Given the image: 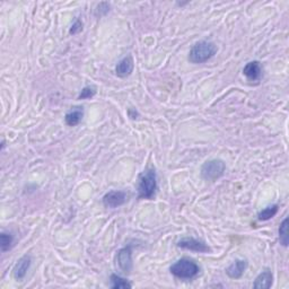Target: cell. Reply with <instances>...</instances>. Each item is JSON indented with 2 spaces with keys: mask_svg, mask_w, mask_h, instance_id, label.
I'll list each match as a JSON object with an SVG mask.
<instances>
[{
  "mask_svg": "<svg viewBox=\"0 0 289 289\" xmlns=\"http://www.w3.org/2000/svg\"><path fill=\"white\" fill-rule=\"evenodd\" d=\"M126 202L127 194L125 191L112 190L108 192V194H105V196L103 197V205L106 208H111V209H114V208L125 205Z\"/></svg>",
  "mask_w": 289,
  "mask_h": 289,
  "instance_id": "52a82bcc",
  "label": "cell"
},
{
  "mask_svg": "<svg viewBox=\"0 0 289 289\" xmlns=\"http://www.w3.org/2000/svg\"><path fill=\"white\" fill-rule=\"evenodd\" d=\"M84 117L83 106H75L70 111H68L65 115V122L69 127H76L82 122Z\"/></svg>",
  "mask_w": 289,
  "mask_h": 289,
  "instance_id": "7c38bea8",
  "label": "cell"
},
{
  "mask_svg": "<svg viewBox=\"0 0 289 289\" xmlns=\"http://www.w3.org/2000/svg\"><path fill=\"white\" fill-rule=\"evenodd\" d=\"M226 171V164L223 159L215 158L207 160L201 166V176L207 182H215L221 179Z\"/></svg>",
  "mask_w": 289,
  "mask_h": 289,
  "instance_id": "277c9868",
  "label": "cell"
},
{
  "mask_svg": "<svg viewBox=\"0 0 289 289\" xmlns=\"http://www.w3.org/2000/svg\"><path fill=\"white\" fill-rule=\"evenodd\" d=\"M178 248L192 251V252L197 253H208L210 252V248L208 246L203 240L198 239L195 237H183L181 238L178 243Z\"/></svg>",
  "mask_w": 289,
  "mask_h": 289,
  "instance_id": "5b68a950",
  "label": "cell"
},
{
  "mask_svg": "<svg viewBox=\"0 0 289 289\" xmlns=\"http://www.w3.org/2000/svg\"><path fill=\"white\" fill-rule=\"evenodd\" d=\"M116 262L119 266V269L123 274L129 275L132 271L133 262H132V250L131 246H126L121 249L116 254Z\"/></svg>",
  "mask_w": 289,
  "mask_h": 289,
  "instance_id": "8992f818",
  "label": "cell"
},
{
  "mask_svg": "<svg viewBox=\"0 0 289 289\" xmlns=\"http://www.w3.org/2000/svg\"><path fill=\"white\" fill-rule=\"evenodd\" d=\"M14 245V236L10 233L3 232L0 235V246H2V252H7Z\"/></svg>",
  "mask_w": 289,
  "mask_h": 289,
  "instance_id": "2e32d148",
  "label": "cell"
},
{
  "mask_svg": "<svg viewBox=\"0 0 289 289\" xmlns=\"http://www.w3.org/2000/svg\"><path fill=\"white\" fill-rule=\"evenodd\" d=\"M279 210V206L278 205H271L266 207L263 210H261L258 213V221L259 222H267L270 221L271 218H274Z\"/></svg>",
  "mask_w": 289,
  "mask_h": 289,
  "instance_id": "9a60e30c",
  "label": "cell"
},
{
  "mask_svg": "<svg viewBox=\"0 0 289 289\" xmlns=\"http://www.w3.org/2000/svg\"><path fill=\"white\" fill-rule=\"evenodd\" d=\"M32 264V259L30 255H24L20 258L17 263L15 264L14 269H13V277L15 278L17 281H22L25 276L28 275V271L30 270Z\"/></svg>",
  "mask_w": 289,
  "mask_h": 289,
  "instance_id": "9c48e42d",
  "label": "cell"
},
{
  "mask_svg": "<svg viewBox=\"0 0 289 289\" xmlns=\"http://www.w3.org/2000/svg\"><path fill=\"white\" fill-rule=\"evenodd\" d=\"M279 242L282 246H285L287 248L288 244H289V235H288V218H285L282 221V223L280 224V227H279Z\"/></svg>",
  "mask_w": 289,
  "mask_h": 289,
  "instance_id": "e0dca14e",
  "label": "cell"
},
{
  "mask_svg": "<svg viewBox=\"0 0 289 289\" xmlns=\"http://www.w3.org/2000/svg\"><path fill=\"white\" fill-rule=\"evenodd\" d=\"M82 31H83V23L80 22L79 19H77L76 22L71 25L70 30H69V33H70L71 35H75V34H78L79 32H82Z\"/></svg>",
  "mask_w": 289,
  "mask_h": 289,
  "instance_id": "ffe728a7",
  "label": "cell"
},
{
  "mask_svg": "<svg viewBox=\"0 0 289 289\" xmlns=\"http://www.w3.org/2000/svg\"><path fill=\"white\" fill-rule=\"evenodd\" d=\"M217 51L218 47L213 42L202 40L192 45L188 59L194 65H200V63H205L215 57Z\"/></svg>",
  "mask_w": 289,
  "mask_h": 289,
  "instance_id": "7a4b0ae2",
  "label": "cell"
},
{
  "mask_svg": "<svg viewBox=\"0 0 289 289\" xmlns=\"http://www.w3.org/2000/svg\"><path fill=\"white\" fill-rule=\"evenodd\" d=\"M157 190V173L154 167H149L139 175L138 179V198L151 200Z\"/></svg>",
  "mask_w": 289,
  "mask_h": 289,
  "instance_id": "6da1fadb",
  "label": "cell"
},
{
  "mask_svg": "<svg viewBox=\"0 0 289 289\" xmlns=\"http://www.w3.org/2000/svg\"><path fill=\"white\" fill-rule=\"evenodd\" d=\"M133 68H135V62L131 56H127L117 62L115 66V75L120 78H127L133 73Z\"/></svg>",
  "mask_w": 289,
  "mask_h": 289,
  "instance_id": "30bf717a",
  "label": "cell"
},
{
  "mask_svg": "<svg viewBox=\"0 0 289 289\" xmlns=\"http://www.w3.org/2000/svg\"><path fill=\"white\" fill-rule=\"evenodd\" d=\"M243 75L250 82H259L262 78L261 63L256 60L248 62L243 68Z\"/></svg>",
  "mask_w": 289,
  "mask_h": 289,
  "instance_id": "8fae6325",
  "label": "cell"
},
{
  "mask_svg": "<svg viewBox=\"0 0 289 289\" xmlns=\"http://www.w3.org/2000/svg\"><path fill=\"white\" fill-rule=\"evenodd\" d=\"M110 8H111V5L109 3H101L98 5V7L95 9V15L99 16H104L110 12Z\"/></svg>",
  "mask_w": 289,
  "mask_h": 289,
  "instance_id": "d6986e66",
  "label": "cell"
},
{
  "mask_svg": "<svg viewBox=\"0 0 289 289\" xmlns=\"http://www.w3.org/2000/svg\"><path fill=\"white\" fill-rule=\"evenodd\" d=\"M96 95V88L92 86H86L82 89V92L78 95V100H88Z\"/></svg>",
  "mask_w": 289,
  "mask_h": 289,
  "instance_id": "ac0fdd59",
  "label": "cell"
},
{
  "mask_svg": "<svg viewBox=\"0 0 289 289\" xmlns=\"http://www.w3.org/2000/svg\"><path fill=\"white\" fill-rule=\"evenodd\" d=\"M272 282H274V275L269 269H266L255 278L253 287L259 289H269L272 286Z\"/></svg>",
  "mask_w": 289,
  "mask_h": 289,
  "instance_id": "4fadbf2b",
  "label": "cell"
},
{
  "mask_svg": "<svg viewBox=\"0 0 289 289\" xmlns=\"http://www.w3.org/2000/svg\"><path fill=\"white\" fill-rule=\"evenodd\" d=\"M110 280H111V288L113 289H129L132 287V283L129 280L119 275L115 274L111 275Z\"/></svg>",
  "mask_w": 289,
  "mask_h": 289,
  "instance_id": "5bb4252c",
  "label": "cell"
},
{
  "mask_svg": "<svg viewBox=\"0 0 289 289\" xmlns=\"http://www.w3.org/2000/svg\"><path fill=\"white\" fill-rule=\"evenodd\" d=\"M248 267V260L236 259L226 268L225 271H226V275L231 278V279H239V278L244 275Z\"/></svg>",
  "mask_w": 289,
  "mask_h": 289,
  "instance_id": "ba28073f",
  "label": "cell"
},
{
  "mask_svg": "<svg viewBox=\"0 0 289 289\" xmlns=\"http://www.w3.org/2000/svg\"><path fill=\"white\" fill-rule=\"evenodd\" d=\"M170 271L179 279H194L199 275L200 267L192 259L182 258L171 266Z\"/></svg>",
  "mask_w": 289,
  "mask_h": 289,
  "instance_id": "3957f363",
  "label": "cell"
}]
</instances>
